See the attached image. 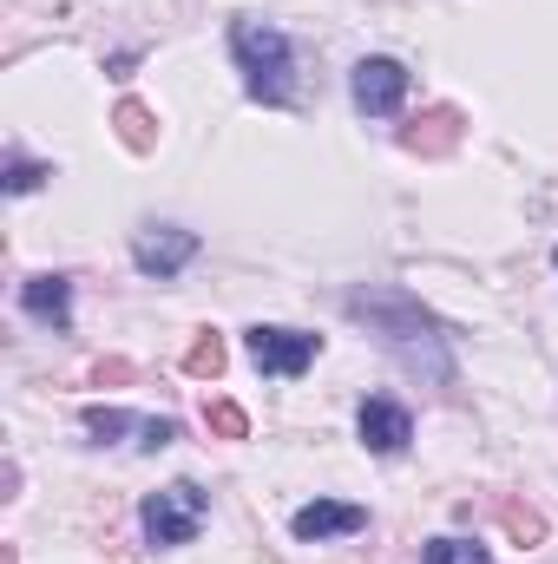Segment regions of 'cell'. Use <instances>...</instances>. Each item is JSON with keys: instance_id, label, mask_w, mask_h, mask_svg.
<instances>
[{"instance_id": "obj_1", "label": "cell", "mask_w": 558, "mask_h": 564, "mask_svg": "<svg viewBox=\"0 0 558 564\" xmlns=\"http://www.w3.org/2000/svg\"><path fill=\"white\" fill-rule=\"evenodd\" d=\"M342 308L355 315V322H368L375 335H388V348L420 368L427 381H453V355H447V335H440V322L420 308L415 295H401V289H348L342 295Z\"/></svg>"}, {"instance_id": "obj_2", "label": "cell", "mask_w": 558, "mask_h": 564, "mask_svg": "<svg viewBox=\"0 0 558 564\" xmlns=\"http://www.w3.org/2000/svg\"><path fill=\"white\" fill-rule=\"evenodd\" d=\"M230 59L244 73V93L257 106H289L296 99V46L270 20H237L230 26Z\"/></svg>"}, {"instance_id": "obj_3", "label": "cell", "mask_w": 558, "mask_h": 564, "mask_svg": "<svg viewBox=\"0 0 558 564\" xmlns=\"http://www.w3.org/2000/svg\"><path fill=\"white\" fill-rule=\"evenodd\" d=\"M204 519H211V499H204L191 479L144 492V506H139V525H144V539H151L158 552H171V545H191V539L204 532Z\"/></svg>"}, {"instance_id": "obj_4", "label": "cell", "mask_w": 558, "mask_h": 564, "mask_svg": "<svg viewBox=\"0 0 558 564\" xmlns=\"http://www.w3.org/2000/svg\"><path fill=\"white\" fill-rule=\"evenodd\" d=\"M244 348H250V361H257V375H302L315 355H322V335H302V328H270V322H257L250 335H244Z\"/></svg>"}, {"instance_id": "obj_5", "label": "cell", "mask_w": 558, "mask_h": 564, "mask_svg": "<svg viewBox=\"0 0 558 564\" xmlns=\"http://www.w3.org/2000/svg\"><path fill=\"white\" fill-rule=\"evenodd\" d=\"M348 93H355V112L388 119V112H401V99H408V66H401V59H362L355 79H348Z\"/></svg>"}, {"instance_id": "obj_6", "label": "cell", "mask_w": 558, "mask_h": 564, "mask_svg": "<svg viewBox=\"0 0 558 564\" xmlns=\"http://www.w3.org/2000/svg\"><path fill=\"white\" fill-rule=\"evenodd\" d=\"M191 257H197V237L178 230V224H151V230L132 237V263H139L144 276H158V282H171Z\"/></svg>"}, {"instance_id": "obj_7", "label": "cell", "mask_w": 558, "mask_h": 564, "mask_svg": "<svg viewBox=\"0 0 558 564\" xmlns=\"http://www.w3.org/2000/svg\"><path fill=\"white\" fill-rule=\"evenodd\" d=\"M460 139H466V112H460V106H427L420 119L401 126V144H408L415 158H447Z\"/></svg>"}, {"instance_id": "obj_8", "label": "cell", "mask_w": 558, "mask_h": 564, "mask_svg": "<svg viewBox=\"0 0 558 564\" xmlns=\"http://www.w3.org/2000/svg\"><path fill=\"white\" fill-rule=\"evenodd\" d=\"M355 426H362V446H368V453H401V446L415 440V421H408V408H401V401H388V394L362 401Z\"/></svg>"}, {"instance_id": "obj_9", "label": "cell", "mask_w": 558, "mask_h": 564, "mask_svg": "<svg viewBox=\"0 0 558 564\" xmlns=\"http://www.w3.org/2000/svg\"><path fill=\"white\" fill-rule=\"evenodd\" d=\"M362 525H368V512H362V506H342V499H315V506H302V512L289 519V532H296L302 545L348 539V532H362Z\"/></svg>"}, {"instance_id": "obj_10", "label": "cell", "mask_w": 558, "mask_h": 564, "mask_svg": "<svg viewBox=\"0 0 558 564\" xmlns=\"http://www.w3.org/2000/svg\"><path fill=\"white\" fill-rule=\"evenodd\" d=\"M86 433L93 440H119V433H139L144 453H164L178 440V421H132L126 408H86Z\"/></svg>"}, {"instance_id": "obj_11", "label": "cell", "mask_w": 558, "mask_h": 564, "mask_svg": "<svg viewBox=\"0 0 558 564\" xmlns=\"http://www.w3.org/2000/svg\"><path fill=\"white\" fill-rule=\"evenodd\" d=\"M20 308L33 315V322H46V328H73V282L66 276H33L26 289H20Z\"/></svg>"}, {"instance_id": "obj_12", "label": "cell", "mask_w": 558, "mask_h": 564, "mask_svg": "<svg viewBox=\"0 0 558 564\" xmlns=\"http://www.w3.org/2000/svg\"><path fill=\"white\" fill-rule=\"evenodd\" d=\"M493 519H500V532H506L513 545H526V552H533V545H546V532H552V525H546V512H539V506H526V499H513V492H506V499H493Z\"/></svg>"}, {"instance_id": "obj_13", "label": "cell", "mask_w": 558, "mask_h": 564, "mask_svg": "<svg viewBox=\"0 0 558 564\" xmlns=\"http://www.w3.org/2000/svg\"><path fill=\"white\" fill-rule=\"evenodd\" d=\"M224 368H230V348H224V335H217V328H204V335L184 348V375H191V381H217Z\"/></svg>"}, {"instance_id": "obj_14", "label": "cell", "mask_w": 558, "mask_h": 564, "mask_svg": "<svg viewBox=\"0 0 558 564\" xmlns=\"http://www.w3.org/2000/svg\"><path fill=\"white\" fill-rule=\"evenodd\" d=\"M112 132H119V144H126V151H151V144H158V119H151V112H144L139 99H119V112H112Z\"/></svg>"}, {"instance_id": "obj_15", "label": "cell", "mask_w": 558, "mask_h": 564, "mask_svg": "<svg viewBox=\"0 0 558 564\" xmlns=\"http://www.w3.org/2000/svg\"><path fill=\"white\" fill-rule=\"evenodd\" d=\"M420 564H493V558H486V545H473V539H433V545L420 552Z\"/></svg>"}, {"instance_id": "obj_16", "label": "cell", "mask_w": 558, "mask_h": 564, "mask_svg": "<svg viewBox=\"0 0 558 564\" xmlns=\"http://www.w3.org/2000/svg\"><path fill=\"white\" fill-rule=\"evenodd\" d=\"M204 426H211L217 440H244V433H250V414H244L237 401H211V408H204Z\"/></svg>"}, {"instance_id": "obj_17", "label": "cell", "mask_w": 558, "mask_h": 564, "mask_svg": "<svg viewBox=\"0 0 558 564\" xmlns=\"http://www.w3.org/2000/svg\"><path fill=\"white\" fill-rule=\"evenodd\" d=\"M46 177H53V164H33V158H20V151L7 158V191H13V197H26V191H40Z\"/></svg>"}, {"instance_id": "obj_18", "label": "cell", "mask_w": 558, "mask_h": 564, "mask_svg": "<svg viewBox=\"0 0 558 564\" xmlns=\"http://www.w3.org/2000/svg\"><path fill=\"white\" fill-rule=\"evenodd\" d=\"M126 381H132V361H126V355H106V361L93 368V388H126Z\"/></svg>"}, {"instance_id": "obj_19", "label": "cell", "mask_w": 558, "mask_h": 564, "mask_svg": "<svg viewBox=\"0 0 558 564\" xmlns=\"http://www.w3.org/2000/svg\"><path fill=\"white\" fill-rule=\"evenodd\" d=\"M552 263H558V250H552Z\"/></svg>"}]
</instances>
